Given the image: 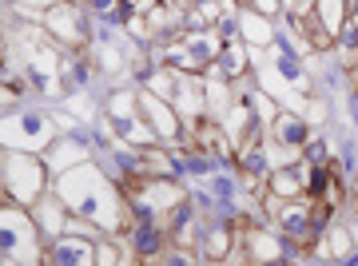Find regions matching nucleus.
<instances>
[{"mask_svg": "<svg viewBox=\"0 0 358 266\" xmlns=\"http://www.w3.org/2000/svg\"><path fill=\"white\" fill-rule=\"evenodd\" d=\"M4 60H8V56H4V40H0V68H4Z\"/></svg>", "mask_w": 358, "mask_h": 266, "instance_id": "473e14b6", "label": "nucleus"}, {"mask_svg": "<svg viewBox=\"0 0 358 266\" xmlns=\"http://www.w3.org/2000/svg\"><path fill=\"white\" fill-rule=\"evenodd\" d=\"M219 32L215 28H183L176 36L167 40V52H164V64L179 68V72H199L203 76L207 68L215 64L219 56Z\"/></svg>", "mask_w": 358, "mask_h": 266, "instance_id": "39448f33", "label": "nucleus"}, {"mask_svg": "<svg viewBox=\"0 0 358 266\" xmlns=\"http://www.w3.org/2000/svg\"><path fill=\"white\" fill-rule=\"evenodd\" d=\"M346 8H350V0H315V16L331 36H338V28L346 24Z\"/></svg>", "mask_w": 358, "mask_h": 266, "instance_id": "412c9836", "label": "nucleus"}, {"mask_svg": "<svg viewBox=\"0 0 358 266\" xmlns=\"http://www.w3.org/2000/svg\"><path fill=\"white\" fill-rule=\"evenodd\" d=\"M255 56V72H259V84L267 91L271 100H282L291 112L307 108V72L299 56L282 48V44H267V48H251Z\"/></svg>", "mask_w": 358, "mask_h": 266, "instance_id": "f03ea898", "label": "nucleus"}, {"mask_svg": "<svg viewBox=\"0 0 358 266\" xmlns=\"http://www.w3.org/2000/svg\"><path fill=\"white\" fill-rule=\"evenodd\" d=\"M20 4H28V8H52V4H60V0H20Z\"/></svg>", "mask_w": 358, "mask_h": 266, "instance_id": "2f4dec72", "label": "nucleus"}, {"mask_svg": "<svg viewBox=\"0 0 358 266\" xmlns=\"http://www.w3.org/2000/svg\"><path fill=\"white\" fill-rule=\"evenodd\" d=\"M243 4H247V0H243Z\"/></svg>", "mask_w": 358, "mask_h": 266, "instance_id": "72a5a7b5", "label": "nucleus"}, {"mask_svg": "<svg viewBox=\"0 0 358 266\" xmlns=\"http://www.w3.org/2000/svg\"><path fill=\"white\" fill-rule=\"evenodd\" d=\"M235 28H239V36H243L251 48H267V44H275V28H271V16L255 13L251 4H247L243 13L235 16Z\"/></svg>", "mask_w": 358, "mask_h": 266, "instance_id": "f3484780", "label": "nucleus"}, {"mask_svg": "<svg viewBox=\"0 0 358 266\" xmlns=\"http://www.w3.org/2000/svg\"><path fill=\"white\" fill-rule=\"evenodd\" d=\"M131 195L140 199L148 211H155V215H167L171 207L183 203V187H176V183H167V179H136V187H131Z\"/></svg>", "mask_w": 358, "mask_h": 266, "instance_id": "f8f14e48", "label": "nucleus"}, {"mask_svg": "<svg viewBox=\"0 0 358 266\" xmlns=\"http://www.w3.org/2000/svg\"><path fill=\"white\" fill-rule=\"evenodd\" d=\"M28 211H32V219H36V227H40L44 239H56V235L68 227V207H64V199H60L56 191H44Z\"/></svg>", "mask_w": 358, "mask_h": 266, "instance_id": "2eb2a0df", "label": "nucleus"}, {"mask_svg": "<svg viewBox=\"0 0 358 266\" xmlns=\"http://www.w3.org/2000/svg\"><path fill=\"white\" fill-rule=\"evenodd\" d=\"M4 191L20 207H32L48 191V163L36 152H8L4 155Z\"/></svg>", "mask_w": 358, "mask_h": 266, "instance_id": "423d86ee", "label": "nucleus"}, {"mask_svg": "<svg viewBox=\"0 0 358 266\" xmlns=\"http://www.w3.org/2000/svg\"><path fill=\"white\" fill-rule=\"evenodd\" d=\"M319 258H346V254L355 251V239H350V230L346 227H327V242L319 246Z\"/></svg>", "mask_w": 358, "mask_h": 266, "instance_id": "5701e85b", "label": "nucleus"}, {"mask_svg": "<svg viewBox=\"0 0 358 266\" xmlns=\"http://www.w3.org/2000/svg\"><path fill=\"white\" fill-rule=\"evenodd\" d=\"M40 227L32 211L20 203H0V263H44Z\"/></svg>", "mask_w": 358, "mask_h": 266, "instance_id": "7ed1b4c3", "label": "nucleus"}, {"mask_svg": "<svg viewBox=\"0 0 358 266\" xmlns=\"http://www.w3.org/2000/svg\"><path fill=\"white\" fill-rule=\"evenodd\" d=\"M195 140H199V147H203L207 155H231L235 147H231L227 131H223V124H195Z\"/></svg>", "mask_w": 358, "mask_h": 266, "instance_id": "aec40b11", "label": "nucleus"}, {"mask_svg": "<svg viewBox=\"0 0 358 266\" xmlns=\"http://www.w3.org/2000/svg\"><path fill=\"white\" fill-rule=\"evenodd\" d=\"M275 258H279V242H275V235H267L259 227H251L243 235L239 254H231V263H275Z\"/></svg>", "mask_w": 358, "mask_h": 266, "instance_id": "dca6fc26", "label": "nucleus"}, {"mask_svg": "<svg viewBox=\"0 0 358 266\" xmlns=\"http://www.w3.org/2000/svg\"><path fill=\"white\" fill-rule=\"evenodd\" d=\"M44 32H48L52 40H60L64 48H80V44L88 40V28H84L80 4H72V0L52 4L48 13H44Z\"/></svg>", "mask_w": 358, "mask_h": 266, "instance_id": "9d476101", "label": "nucleus"}, {"mask_svg": "<svg viewBox=\"0 0 358 266\" xmlns=\"http://www.w3.org/2000/svg\"><path fill=\"white\" fill-rule=\"evenodd\" d=\"M203 91H207V112H215V119H223L231 108V96L227 88L219 84V76H203Z\"/></svg>", "mask_w": 358, "mask_h": 266, "instance_id": "b1692460", "label": "nucleus"}, {"mask_svg": "<svg viewBox=\"0 0 358 266\" xmlns=\"http://www.w3.org/2000/svg\"><path fill=\"white\" fill-rule=\"evenodd\" d=\"M44 263H56V266H88V263H96V246H92L84 235H64V239H56L44 251Z\"/></svg>", "mask_w": 358, "mask_h": 266, "instance_id": "4468645a", "label": "nucleus"}, {"mask_svg": "<svg viewBox=\"0 0 358 266\" xmlns=\"http://www.w3.org/2000/svg\"><path fill=\"white\" fill-rule=\"evenodd\" d=\"M108 108H112L115 140H124V143H152V140H155L152 124L143 119V112H140V100H136L131 91H115Z\"/></svg>", "mask_w": 358, "mask_h": 266, "instance_id": "1a4fd4ad", "label": "nucleus"}, {"mask_svg": "<svg viewBox=\"0 0 358 266\" xmlns=\"http://www.w3.org/2000/svg\"><path fill=\"white\" fill-rule=\"evenodd\" d=\"M263 207H267V215L275 219V227L287 230L291 239H307V235L319 230L315 211H310V203L303 195H299V199H279L275 191H267V195H263Z\"/></svg>", "mask_w": 358, "mask_h": 266, "instance_id": "6e6552de", "label": "nucleus"}, {"mask_svg": "<svg viewBox=\"0 0 358 266\" xmlns=\"http://www.w3.org/2000/svg\"><path fill=\"white\" fill-rule=\"evenodd\" d=\"M88 159V147L84 143H76V140H52L48 147H44V163L60 175V171H68V167H76V163H84Z\"/></svg>", "mask_w": 358, "mask_h": 266, "instance_id": "a211bd4d", "label": "nucleus"}, {"mask_svg": "<svg viewBox=\"0 0 358 266\" xmlns=\"http://www.w3.org/2000/svg\"><path fill=\"white\" fill-rule=\"evenodd\" d=\"M96 60H100L103 72H124V48H120V40L115 32H100V44H96Z\"/></svg>", "mask_w": 358, "mask_h": 266, "instance_id": "4be33fe9", "label": "nucleus"}, {"mask_svg": "<svg viewBox=\"0 0 358 266\" xmlns=\"http://www.w3.org/2000/svg\"><path fill=\"white\" fill-rule=\"evenodd\" d=\"M231 239H235V230L231 227H215V230H207V239H203V254L207 258H227V251H231Z\"/></svg>", "mask_w": 358, "mask_h": 266, "instance_id": "393cba45", "label": "nucleus"}, {"mask_svg": "<svg viewBox=\"0 0 358 266\" xmlns=\"http://www.w3.org/2000/svg\"><path fill=\"white\" fill-rule=\"evenodd\" d=\"M164 4H167V8H176V13H192L199 0H164Z\"/></svg>", "mask_w": 358, "mask_h": 266, "instance_id": "c85d7f7f", "label": "nucleus"}, {"mask_svg": "<svg viewBox=\"0 0 358 266\" xmlns=\"http://www.w3.org/2000/svg\"><path fill=\"white\" fill-rule=\"evenodd\" d=\"M307 115H310V124H322V115H327V108H322V103H310V108H307Z\"/></svg>", "mask_w": 358, "mask_h": 266, "instance_id": "c756f323", "label": "nucleus"}, {"mask_svg": "<svg viewBox=\"0 0 358 266\" xmlns=\"http://www.w3.org/2000/svg\"><path fill=\"white\" fill-rule=\"evenodd\" d=\"M136 100H140V112H143V119L152 124L155 135H159V140H176V135H179V115L171 112V103H167L164 96L148 91V88H143Z\"/></svg>", "mask_w": 358, "mask_h": 266, "instance_id": "ddd939ff", "label": "nucleus"}, {"mask_svg": "<svg viewBox=\"0 0 358 266\" xmlns=\"http://www.w3.org/2000/svg\"><path fill=\"white\" fill-rule=\"evenodd\" d=\"M211 76H227V80H239L247 72V52L239 48V44H227V48H219V56H215V64L207 68Z\"/></svg>", "mask_w": 358, "mask_h": 266, "instance_id": "6ab92c4d", "label": "nucleus"}, {"mask_svg": "<svg viewBox=\"0 0 358 266\" xmlns=\"http://www.w3.org/2000/svg\"><path fill=\"white\" fill-rule=\"evenodd\" d=\"M48 32L44 28H28V32H20V40H13V44H20V68H24V76L36 84L44 96H60L64 91V76H60V56L52 52L48 44Z\"/></svg>", "mask_w": 358, "mask_h": 266, "instance_id": "20e7f679", "label": "nucleus"}, {"mask_svg": "<svg viewBox=\"0 0 358 266\" xmlns=\"http://www.w3.org/2000/svg\"><path fill=\"white\" fill-rule=\"evenodd\" d=\"M56 195L64 199V207L76 219H84V223H92L100 230H124L131 219V207L120 195V187H112V179L103 175L96 163H88V159L60 171Z\"/></svg>", "mask_w": 358, "mask_h": 266, "instance_id": "f257e3e1", "label": "nucleus"}, {"mask_svg": "<svg viewBox=\"0 0 358 266\" xmlns=\"http://www.w3.org/2000/svg\"><path fill=\"white\" fill-rule=\"evenodd\" d=\"M56 140V127L48 115H4L0 119V147H13V152H44Z\"/></svg>", "mask_w": 358, "mask_h": 266, "instance_id": "0eeeda50", "label": "nucleus"}, {"mask_svg": "<svg viewBox=\"0 0 358 266\" xmlns=\"http://www.w3.org/2000/svg\"><path fill=\"white\" fill-rule=\"evenodd\" d=\"M176 112L187 127L199 124V115L207 112V91H203V76L199 72H179L176 68Z\"/></svg>", "mask_w": 358, "mask_h": 266, "instance_id": "9b49d317", "label": "nucleus"}, {"mask_svg": "<svg viewBox=\"0 0 358 266\" xmlns=\"http://www.w3.org/2000/svg\"><path fill=\"white\" fill-rule=\"evenodd\" d=\"M96 263H128V254H120L115 251V246H108V242H103V246H96Z\"/></svg>", "mask_w": 358, "mask_h": 266, "instance_id": "bb28decb", "label": "nucleus"}, {"mask_svg": "<svg viewBox=\"0 0 358 266\" xmlns=\"http://www.w3.org/2000/svg\"><path fill=\"white\" fill-rule=\"evenodd\" d=\"M346 230H350V239H355V246H358V211L346 219Z\"/></svg>", "mask_w": 358, "mask_h": 266, "instance_id": "7c9ffc66", "label": "nucleus"}, {"mask_svg": "<svg viewBox=\"0 0 358 266\" xmlns=\"http://www.w3.org/2000/svg\"><path fill=\"white\" fill-rule=\"evenodd\" d=\"M68 108H72L76 115H84V119H96V108H92L88 96H72V100H68Z\"/></svg>", "mask_w": 358, "mask_h": 266, "instance_id": "a878e982", "label": "nucleus"}, {"mask_svg": "<svg viewBox=\"0 0 358 266\" xmlns=\"http://www.w3.org/2000/svg\"><path fill=\"white\" fill-rule=\"evenodd\" d=\"M247 4H251L255 13H263V16H275L282 8V0H247Z\"/></svg>", "mask_w": 358, "mask_h": 266, "instance_id": "cd10ccee", "label": "nucleus"}]
</instances>
